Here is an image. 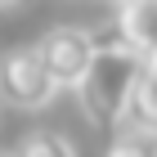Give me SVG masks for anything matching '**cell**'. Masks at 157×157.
Returning <instances> with one entry per match:
<instances>
[{"mask_svg":"<svg viewBox=\"0 0 157 157\" xmlns=\"http://www.w3.org/2000/svg\"><path fill=\"white\" fill-rule=\"evenodd\" d=\"M94 49H99V36L85 32V27H49L36 40V54L45 59V67H49L59 90H76L81 85L85 67L94 63Z\"/></svg>","mask_w":157,"mask_h":157,"instance_id":"cell-2","label":"cell"},{"mask_svg":"<svg viewBox=\"0 0 157 157\" xmlns=\"http://www.w3.org/2000/svg\"><path fill=\"white\" fill-rule=\"evenodd\" d=\"M117 40H126L144 59H153L157 54V0H121L117 5Z\"/></svg>","mask_w":157,"mask_h":157,"instance_id":"cell-4","label":"cell"},{"mask_svg":"<svg viewBox=\"0 0 157 157\" xmlns=\"http://www.w3.org/2000/svg\"><path fill=\"white\" fill-rule=\"evenodd\" d=\"M0 94L9 99L13 108H45L49 99L59 94V85L49 76L45 59L36 54V45L9 49V54L0 59Z\"/></svg>","mask_w":157,"mask_h":157,"instance_id":"cell-3","label":"cell"},{"mask_svg":"<svg viewBox=\"0 0 157 157\" xmlns=\"http://www.w3.org/2000/svg\"><path fill=\"white\" fill-rule=\"evenodd\" d=\"M144 67H148V59L139 49H130L117 36H99L94 63L85 67L81 85H76L81 112L94 126H121L126 112H130V99H135V85L144 76Z\"/></svg>","mask_w":157,"mask_h":157,"instance_id":"cell-1","label":"cell"},{"mask_svg":"<svg viewBox=\"0 0 157 157\" xmlns=\"http://www.w3.org/2000/svg\"><path fill=\"white\" fill-rule=\"evenodd\" d=\"M103 157H157V139H153V135H139V130L117 135Z\"/></svg>","mask_w":157,"mask_h":157,"instance_id":"cell-7","label":"cell"},{"mask_svg":"<svg viewBox=\"0 0 157 157\" xmlns=\"http://www.w3.org/2000/svg\"><path fill=\"white\" fill-rule=\"evenodd\" d=\"M126 121H130V130L157 139V63L144 67V76H139V85H135V99H130Z\"/></svg>","mask_w":157,"mask_h":157,"instance_id":"cell-5","label":"cell"},{"mask_svg":"<svg viewBox=\"0 0 157 157\" xmlns=\"http://www.w3.org/2000/svg\"><path fill=\"white\" fill-rule=\"evenodd\" d=\"M5 5H13V0H0V9H5Z\"/></svg>","mask_w":157,"mask_h":157,"instance_id":"cell-8","label":"cell"},{"mask_svg":"<svg viewBox=\"0 0 157 157\" xmlns=\"http://www.w3.org/2000/svg\"><path fill=\"white\" fill-rule=\"evenodd\" d=\"M148 63H157V54H153V59H148Z\"/></svg>","mask_w":157,"mask_h":157,"instance_id":"cell-9","label":"cell"},{"mask_svg":"<svg viewBox=\"0 0 157 157\" xmlns=\"http://www.w3.org/2000/svg\"><path fill=\"white\" fill-rule=\"evenodd\" d=\"M0 157H5V153H0Z\"/></svg>","mask_w":157,"mask_h":157,"instance_id":"cell-10","label":"cell"},{"mask_svg":"<svg viewBox=\"0 0 157 157\" xmlns=\"http://www.w3.org/2000/svg\"><path fill=\"white\" fill-rule=\"evenodd\" d=\"M9 157H76V148L59 130H32V135H23V144L13 148Z\"/></svg>","mask_w":157,"mask_h":157,"instance_id":"cell-6","label":"cell"}]
</instances>
